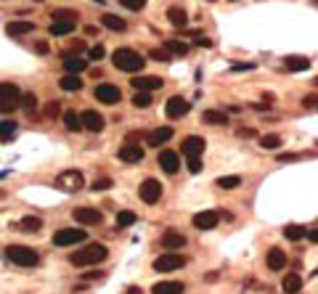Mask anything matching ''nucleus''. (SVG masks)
<instances>
[{
	"label": "nucleus",
	"mask_w": 318,
	"mask_h": 294,
	"mask_svg": "<svg viewBox=\"0 0 318 294\" xmlns=\"http://www.w3.org/2000/svg\"><path fill=\"white\" fill-rule=\"evenodd\" d=\"M111 64H114L119 72H127V75H135V72H141L146 67L143 56L133 48H117L111 53Z\"/></svg>",
	"instance_id": "nucleus-1"
},
{
	"label": "nucleus",
	"mask_w": 318,
	"mask_h": 294,
	"mask_svg": "<svg viewBox=\"0 0 318 294\" xmlns=\"http://www.w3.org/2000/svg\"><path fill=\"white\" fill-rule=\"evenodd\" d=\"M6 257H8V262L19 265V268H35L40 262V252L32 249V246H24V244H8Z\"/></svg>",
	"instance_id": "nucleus-2"
},
{
	"label": "nucleus",
	"mask_w": 318,
	"mask_h": 294,
	"mask_svg": "<svg viewBox=\"0 0 318 294\" xmlns=\"http://www.w3.org/2000/svg\"><path fill=\"white\" fill-rule=\"evenodd\" d=\"M106 257H109V249H106L104 244H88L85 249L69 254V262L77 265V268H85V265H98V262H104Z\"/></svg>",
	"instance_id": "nucleus-3"
},
{
	"label": "nucleus",
	"mask_w": 318,
	"mask_h": 294,
	"mask_svg": "<svg viewBox=\"0 0 318 294\" xmlns=\"http://www.w3.org/2000/svg\"><path fill=\"white\" fill-rule=\"evenodd\" d=\"M22 104V90L14 82H0V114H11Z\"/></svg>",
	"instance_id": "nucleus-4"
},
{
	"label": "nucleus",
	"mask_w": 318,
	"mask_h": 294,
	"mask_svg": "<svg viewBox=\"0 0 318 294\" xmlns=\"http://www.w3.org/2000/svg\"><path fill=\"white\" fill-rule=\"evenodd\" d=\"M53 186L59 191H67V194H74V191H80L85 186V178H82L80 170H61L59 175L53 178Z\"/></svg>",
	"instance_id": "nucleus-5"
},
{
	"label": "nucleus",
	"mask_w": 318,
	"mask_h": 294,
	"mask_svg": "<svg viewBox=\"0 0 318 294\" xmlns=\"http://www.w3.org/2000/svg\"><path fill=\"white\" fill-rule=\"evenodd\" d=\"M88 238L85 228H61V231L53 233V246H74L82 244Z\"/></svg>",
	"instance_id": "nucleus-6"
},
{
	"label": "nucleus",
	"mask_w": 318,
	"mask_h": 294,
	"mask_svg": "<svg viewBox=\"0 0 318 294\" xmlns=\"http://www.w3.org/2000/svg\"><path fill=\"white\" fill-rule=\"evenodd\" d=\"M162 183H159L156 178H146L141 186H138V196H141L143 204H156L159 199H162Z\"/></svg>",
	"instance_id": "nucleus-7"
},
{
	"label": "nucleus",
	"mask_w": 318,
	"mask_h": 294,
	"mask_svg": "<svg viewBox=\"0 0 318 294\" xmlns=\"http://www.w3.org/2000/svg\"><path fill=\"white\" fill-rule=\"evenodd\" d=\"M186 265V257L178 254V252H167V254H159L154 260V270L156 273H170V270H178Z\"/></svg>",
	"instance_id": "nucleus-8"
},
{
	"label": "nucleus",
	"mask_w": 318,
	"mask_h": 294,
	"mask_svg": "<svg viewBox=\"0 0 318 294\" xmlns=\"http://www.w3.org/2000/svg\"><path fill=\"white\" fill-rule=\"evenodd\" d=\"M93 96H96V101H101V104H119V98H122L119 88L111 85V82H101V85H96Z\"/></svg>",
	"instance_id": "nucleus-9"
},
{
	"label": "nucleus",
	"mask_w": 318,
	"mask_h": 294,
	"mask_svg": "<svg viewBox=\"0 0 318 294\" xmlns=\"http://www.w3.org/2000/svg\"><path fill=\"white\" fill-rule=\"evenodd\" d=\"M191 223H194V228H199V231H212V228L220 223V212L218 209H204V212L194 215Z\"/></svg>",
	"instance_id": "nucleus-10"
},
{
	"label": "nucleus",
	"mask_w": 318,
	"mask_h": 294,
	"mask_svg": "<svg viewBox=\"0 0 318 294\" xmlns=\"http://www.w3.org/2000/svg\"><path fill=\"white\" fill-rule=\"evenodd\" d=\"M80 122H82V130H90V133H101L106 125V119L101 117L96 109H85V112L80 114Z\"/></svg>",
	"instance_id": "nucleus-11"
},
{
	"label": "nucleus",
	"mask_w": 318,
	"mask_h": 294,
	"mask_svg": "<svg viewBox=\"0 0 318 294\" xmlns=\"http://www.w3.org/2000/svg\"><path fill=\"white\" fill-rule=\"evenodd\" d=\"M189 101L181 98V96H173V98H167V104H165V114L170 117V119H181L189 114Z\"/></svg>",
	"instance_id": "nucleus-12"
},
{
	"label": "nucleus",
	"mask_w": 318,
	"mask_h": 294,
	"mask_svg": "<svg viewBox=\"0 0 318 294\" xmlns=\"http://www.w3.org/2000/svg\"><path fill=\"white\" fill-rule=\"evenodd\" d=\"M72 217L77 220L80 225H98L101 220H104V215H101L96 207H77L72 212Z\"/></svg>",
	"instance_id": "nucleus-13"
},
{
	"label": "nucleus",
	"mask_w": 318,
	"mask_h": 294,
	"mask_svg": "<svg viewBox=\"0 0 318 294\" xmlns=\"http://www.w3.org/2000/svg\"><path fill=\"white\" fill-rule=\"evenodd\" d=\"M159 167H162L167 175H175V172L181 170V157H178V151H173V149L159 151Z\"/></svg>",
	"instance_id": "nucleus-14"
},
{
	"label": "nucleus",
	"mask_w": 318,
	"mask_h": 294,
	"mask_svg": "<svg viewBox=\"0 0 318 294\" xmlns=\"http://www.w3.org/2000/svg\"><path fill=\"white\" fill-rule=\"evenodd\" d=\"M204 146H207V141H204L202 135H189V138H183L181 151L186 154V157H202Z\"/></svg>",
	"instance_id": "nucleus-15"
},
{
	"label": "nucleus",
	"mask_w": 318,
	"mask_h": 294,
	"mask_svg": "<svg viewBox=\"0 0 318 294\" xmlns=\"http://www.w3.org/2000/svg\"><path fill=\"white\" fill-rule=\"evenodd\" d=\"M130 85H133L135 90H146V93H151V90L165 88V80L162 77H151V75H138V77H133Z\"/></svg>",
	"instance_id": "nucleus-16"
},
{
	"label": "nucleus",
	"mask_w": 318,
	"mask_h": 294,
	"mask_svg": "<svg viewBox=\"0 0 318 294\" xmlns=\"http://www.w3.org/2000/svg\"><path fill=\"white\" fill-rule=\"evenodd\" d=\"M159 244H162L167 252H175V249H183V246H186V236H183L181 231H173V228H170V231L162 233Z\"/></svg>",
	"instance_id": "nucleus-17"
},
{
	"label": "nucleus",
	"mask_w": 318,
	"mask_h": 294,
	"mask_svg": "<svg viewBox=\"0 0 318 294\" xmlns=\"http://www.w3.org/2000/svg\"><path fill=\"white\" fill-rule=\"evenodd\" d=\"M143 154H146V151H143L138 143H125L122 149L117 151V157L122 159V162H127V164H138V162L143 159Z\"/></svg>",
	"instance_id": "nucleus-18"
},
{
	"label": "nucleus",
	"mask_w": 318,
	"mask_h": 294,
	"mask_svg": "<svg viewBox=\"0 0 318 294\" xmlns=\"http://www.w3.org/2000/svg\"><path fill=\"white\" fill-rule=\"evenodd\" d=\"M265 265L270 270H284L286 268V252L278 249V246H270L268 254H265Z\"/></svg>",
	"instance_id": "nucleus-19"
},
{
	"label": "nucleus",
	"mask_w": 318,
	"mask_h": 294,
	"mask_svg": "<svg viewBox=\"0 0 318 294\" xmlns=\"http://www.w3.org/2000/svg\"><path fill=\"white\" fill-rule=\"evenodd\" d=\"M173 135H175V130H173V127L162 125V127H154V130L146 135V141H148V146H162V143H167V141H170Z\"/></svg>",
	"instance_id": "nucleus-20"
},
{
	"label": "nucleus",
	"mask_w": 318,
	"mask_h": 294,
	"mask_svg": "<svg viewBox=\"0 0 318 294\" xmlns=\"http://www.w3.org/2000/svg\"><path fill=\"white\" fill-rule=\"evenodd\" d=\"M284 69L286 72H307L313 67V61L307 59V56H284Z\"/></svg>",
	"instance_id": "nucleus-21"
},
{
	"label": "nucleus",
	"mask_w": 318,
	"mask_h": 294,
	"mask_svg": "<svg viewBox=\"0 0 318 294\" xmlns=\"http://www.w3.org/2000/svg\"><path fill=\"white\" fill-rule=\"evenodd\" d=\"M186 286L181 281H159L151 286V294H183Z\"/></svg>",
	"instance_id": "nucleus-22"
},
{
	"label": "nucleus",
	"mask_w": 318,
	"mask_h": 294,
	"mask_svg": "<svg viewBox=\"0 0 318 294\" xmlns=\"http://www.w3.org/2000/svg\"><path fill=\"white\" fill-rule=\"evenodd\" d=\"M101 24H104L106 30H111V32H125L127 30V22L119 19V16H114V14H104L101 16Z\"/></svg>",
	"instance_id": "nucleus-23"
},
{
	"label": "nucleus",
	"mask_w": 318,
	"mask_h": 294,
	"mask_svg": "<svg viewBox=\"0 0 318 294\" xmlns=\"http://www.w3.org/2000/svg\"><path fill=\"white\" fill-rule=\"evenodd\" d=\"M281 289H284V294H297V291L302 289V275H297V273H289V275H284Z\"/></svg>",
	"instance_id": "nucleus-24"
},
{
	"label": "nucleus",
	"mask_w": 318,
	"mask_h": 294,
	"mask_svg": "<svg viewBox=\"0 0 318 294\" xmlns=\"http://www.w3.org/2000/svg\"><path fill=\"white\" fill-rule=\"evenodd\" d=\"M167 19H170L173 27H181V30H183V27L189 24V14H186L181 6H173L170 11H167Z\"/></svg>",
	"instance_id": "nucleus-25"
},
{
	"label": "nucleus",
	"mask_w": 318,
	"mask_h": 294,
	"mask_svg": "<svg viewBox=\"0 0 318 294\" xmlns=\"http://www.w3.org/2000/svg\"><path fill=\"white\" fill-rule=\"evenodd\" d=\"M202 119H204L207 125H220V127L228 125V114L220 112V109H207V112L202 114Z\"/></svg>",
	"instance_id": "nucleus-26"
},
{
	"label": "nucleus",
	"mask_w": 318,
	"mask_h": 294,
	"mask_svg": "<svg viewBox=\"0 0 318 294\" xmlns=\"http://www.w3.org/2000/svg\"><path fill=\"white\" fill-rule=\"evenodd\" d=\"M35 30V22H8L6 24V32L14 35V38H19V35H27Z\"/></svg>",
	"instance_id": "nucleus-27"
},
{
	"label": "nucleus",
	"mask_w": 318,
	"mask_h": 294,
	"mask_svg": "<svg viewBox=\"0 0 318 294\" xmlns=\"http://www.w3.org/2000/svg\"><path fill=\"white\" fill-rule=\"evenodd\" d=\"M19 228H22L24 233H35V231H40L43 228V217H37V215H27L19 220Z\"/></svg>",
	"instance_id": "nucleus-28"
},
{
	"label": "nucleus",
	"mask_w": 318,
	"mask_h": 294,
	"mask_svg": "<svg viewBox=\"0 0 318 294\" xmlns=\"http://www.w3.org/2000/svg\"><path fill=\"white\" fill-rule=\"evenodd\" d=\"M74 27H77V22H53L48 27V32L53 35V38H64V35L74 32Z\"/></svg>",
	"instance_id": "nucleus-29"
},
{
	"label": "nucleus",
	"mask_w": 318,
	"mask_h": 294,
	"mask_svg": "<svg viewBox=\"0 0 318 294\" xmlns=\"http://www.w3.org/2000/svg\"><path fill=\"white\" fill-rule=\"evenodd\" d=\"M85 67H88V64L82 61L80 56H67V59H64V69H67V75H80Z\"/></svg>",
	"instance_id": "nucleus-30"
},
{
	"label": "nucleus",
	"mask_w": 318,
	"mask_h": 294,
	"mask_svg": "<svg viewBox=\"0 0 318 294\" xmlns=\"http://www.w3.org/2000/svg\"><path fill=\"white\" fill-rule=\"evenodd\" d=\"M59 85H61L64 90H69V93H77V90H82V80H80L77 75H64Z\"/></svg>",
	"instance_id": "nucleus-31"
},
{
	"label": "nucleus",
	"mask_w": 318,
	"mask_h": 294,
	"mask_svg": "<svg viewBox=\"0 0 318 294\" xmlns=\"http://www.w3.org/2000/svg\"><path fill=\"white\" fill-rule=\"evenodd\" d=\"M165 51L170 53V56H186V53H189V45H186L183 40H167Z\"/></svg>",
	"instance_id": "nucleus-32"
},
{
	"label": "nucleus",
	"mask_w": 318,
	"mask_h": 294,
	"mask_svg": "<svg viewBox=\"0 0 318 294\" xmlns=\"http://www.w3.org/2000/svg\"><path fill=\"white\" fill-rule=\"evenodd\" d=\"M64 125H67V130H69V133H80V130H82L80 114H74L72 109H69V112H64Z\"/></svg>",
	"instance_id": "nucleus-33"
},
{
	"label": "nucleus",
	"mask_w": 318,
	"mask_h": 294,
	"mask_svg": "<svg viewBox=\"0 0 318 294\" xmlns=\"http://www.w3.org/2000/svg\"><path fill=\"white\" fill-rule=\"evenodd\" d=\"M305 233L307 231L302 225H284V238H286V241H300Z\"/></svg>",
	"instance_id": "nucleus-34"
},
{
	"label": "nucleus",
	"mask_w": 318,
	"mask_h": 294,
	"mask_svg": "<svg viewBox=\"0 0 318 294\" xmlns=\"http://www.w3.org/2000/svg\"><path fill=\"white\" fill-rule=\"evenodd\" d=\"M215 186H218V188H239L241 186V178L239 175H223V178H218V180H215Z\"/></svg>",
	"instance_id": "nucleus-35"
},
{
	"label": "nucleus",
	"mask_w": 318,
	"mask_h": 294,
	"mask_svg": "<svg viewBox=\"0 0 318 294\" xmlns=\"http://www.w3.org/2000/svg\"><path fill=\"white\" fill-rule=\"evenodd\" d=\"M260 149H268V151L281 149V135H263L260 138Z\"/></svg>",
	"instance_id": "nucleus-36"
},
{
	"label": "nucleus",
	"mask_w": 318,
	"mask_h": 294,
	"mask_svg": "<svg viewBox=\"0 0 318 294\" xmlns=\"http://www.w3.org/2000/svg\"><path fill=\"white\" fill-rule=\"evenodd\" d=\"M138 220L135 212H130V209H122V212H117V228H127V225H133Z\"/></svg>",
	"instance_id": "nucleus-37"
},
{
	"label": "nucleus",
	"mask_w": 318,
	"mask_h": 294,
	"mask_svg": "<svg viewBox=\"0 0 318 294\" xmlns=\"http://www.w3.org/2000/svg\"><path fill=\"white\" fill-rule=\"evenodd\" d=\"M19 106H22L27 114H35L37 112V96L35 93H24L22 96V104H19Z\"/></svg>",
	"instance_id": "nucleus-38"
},
{
	"label": "nucleus",
	"mask_w": 318,
	"mask_h": 294,
	"mask_svg": "<svg viewBox=\"0 0 318 294\" xmlns=\"http://www.w3.org/2000/svg\"><path fill=\"white\" fill-rule=\"evenodd\" d=\"M133 106H135V109H146V106H151V93H146V90H135V96H133Z\"/></svg>",
	"instance_id": "nucleus-39"
},
{
	"label": "nucleus",
	"mask_w": 318,
	"mask_h": 294,
	"mask_svg": "<svg viewBox=\"0 0 318 294\" xmlns=\"http://www.w3.org/2000/svg\"><path fill=\"white\" fill-rule=\"evenodd\" d=\"M53 22H77V11H69V8H59L51 16Z\"/></svg>",
	"instance_id": "nucleus-40"
},
{
	"label": "nucleus",
	"mask_w": 318,
	"mask_h": 294,
	"mask_svg": "<svg viewBox=\"0 0 318 294\" xmlns=\"http://www.w3.org/2000/svg\"><path fill=\"white\" fill-rule=\"evenodd\" d=\"M16 133V122L14 119H3V122H0V138H11Z\"/></svg>",
	"instance_id": "nucleus-41"
},
{
	"label": "nucleus",
	"mask_w": 318,
	"mask_h": 294,
	"mask_svg": "<svg viewBox=\"0 0 318 294\" xmlns=\"http://www.w3.org/2000/svg\"><path fill=\"white\" fill-rule=\"evenodd\" d=\"M43 114L45 117H59L61 114V104H59V101H48V104H45V109H43Z\"/></svg>",
	"instance_id": "nucleus-42"
},
{
	"label": "nucleus",
	"mask_w": 318,
	"mask_h": 294,
	"mask_svg": "<svg viewBox=\"0 0 318 294\" xmlns=\"http://www.w3.org/2000/svg\"><path fill=\"white\" fill-rule=\"evenodd\" d=\"M119 6H125L127 11H141L146 8V0H119Z\"/></svg>",
	"instance_id": "nucleus-43"
},
{
	"label": "nucleus",
	"mask_w": 318,
	"mask_h": 294,
	"mask_svg": "<svg viewBox=\"0 0 318 294\" xmlns=\"http://www.w3.org/2000/svg\"><path fill=\"white\" fill-rule=\"evenodd\" d=\"M90 188L93 191H106V188H111V178H96Z\"/></svg>",
	"instance_id": "nucleus-44"
},
{
	"label": "nucleus",
	"mask_w": 318,
	"mask_h": 294,
	"mask_svg": "<svg viewBox=\"0 0 318 294\" xmlns=\"http://www.w3.org/2000/svg\"><path fill=\"white\" fill-rule=\"evenodd\" d=\"M148 56H151L154 61H170V59H173V56H170V53H167L165 48H154L151 53H148Z\"/></svg>",
	"instance_id": "nucleus-45"
},
{
	"label": "nucleus",
	"mask_w": 318,
	"mask_h": 294,
	"mask_svg": "<svg viewBox=\"0 0 318 294\" xmlns=\"http://www.w3.org/2000/svg\"><path fill=\"white\" fill-rule=\"evenodd\" d=\"M104 53H106V51H104V45H93V48L88 51V56H90L93 61H101V59H104Z\"/></svg>",
	"instance_id": "nucleus-46"
},
{
	"label": "nucleus",
	"mask_w": 318,
	"mask_h": 294,
	"mask_svg": "<svg viewBox=\"0 0 318 294\" xmlns=\"http://www.w3.org/2000/svg\"><path fill=\"white\" fill-rule=\"evenodd\" d=\"M189 172H202V157H189Z\"/></svg>",
	"instance_id": "nucleus-47"
},
{
	"label": "nucleus",
	"mask_w": 318,
	"mask_h": 294,
	"mask_svg": "<svg viewBox=\"0 0 318 294\" xmlns=\"http://www.w3.org/2000/svg\"><path fill=\"white\" fill-rule=\"evenodd\" d=\"M302 106H307V109H315V106H318V93H307V96L302 98Z\"/></svg>",
	"instance_id": "nucleus-48"
},
{
	"label": "nucleus",
	"mask_w": 318,
	"mask_h": 294,
	"mask_svg": "<svg viewBox=\"0 0 318 294\" xmlns=\"http://www.w3.org/2000/svg\"><path fill=\"white\" fill-rule=\"evenodd\" d=\"M241 69H244V72L247 69H255V64H241V61H233L231 64V72H241Z\"/></svg>",
	"instance_id": "nucleus-49"
},
{
	"label": "nucleus",
	"mask_w": 318,
	"mask_h": 294,
	"mask_svg": "<svg viewBox=\"0 0 318 294\" xmlns=\"http://www.w3.org/2000/svg\"><path fill=\"white\" fill-rule=\"evenodd\" d=\"M104 270H90V273H85V281H96V278H104Z\"/></svg>",
	"instance_id": "nucleus-50"
},
{
	"label": "nucleus",
	"mask_w": 318,
	"mask_h": 294,
	"mask_svg": "<svg viewBox=\"0 0 318 294\" xmlns=\"http://www.w3.org/2000/svg\"><path fill=\"white\" fill-rule=\"evenodd\" d=\"M35 51L40 53V56H45V53H48V43H43V40H40V43L35 45Z\"/></svg>",
	"instance_id": "nucleus-51"
},
{
	"label": "nucleus",
	"mask_w": 318,
	"mask_h": 294,
	"mask_svg": "<svg viewBox=\"0 0 318 294\" xmlns=\"http://www.w3.org/2000/svg\"><path fill=\"white\" fill-rule=\"evenodd\" d=\"M305 236H307V241H313V244H318V228H313V231H307Z\"/></svg>",
	"instance_id": "nucleus-52"
},
{
	"label": "nucleus",
	"mask_w": 318,
	"mask_h": 294,
	"mask_svg": "<svg viewBox=\"0 0 318 294\" xmlns=\"http://www.w3.org/2000/svg\"><path fill=\"white\" fill-rule=\"evenodd\" d=\"M276 159H278V162H292V159H297V154H278Z\"/></svg>",
	"instance_id": "nucleus-53"
},
{
	"label": "nucleus",
	"mask_w": 318,
	"mask_h": 294,
	"mask_svg": "<svg viewBox=\"0 0 318 294\" xmlns=\"http://www.w3.org/2000/svg\"><path fill=\"white\" fill-rule=\"evenodd\" d=\"M196 45H199V48H212V43L207 38H199V40H196Z\"/></svg>",
	"instance_id": "nucleus-54"
},
{
	"label": "nucleus",
	"mask_w": 318,
	"mask_h": 294,
	"mask_svg": "<svg viewBox=\"0 0 318 294\" xmlns=\"http://www.w3.org/2000/svg\"><path fill=\"white\" fill-rule=\"evenodd\" d=\"M125 294H143V289H141V286H127Z\"/></svg>",
	"instance_id": "nucleus-55"
},
{
	"label": "nucleus",
	"mask_w": 318,
	"mask_h": 294,
	"mask_svg": "<svg viewBox=\"0 0 318 294\" xmlns=\"http://www.w3.org/2000/svg\"><path fill=\"white\" fill-rule=\"evenodd\" d=\"M239 135L241 138H252V135H255V130H239Z\"/></svg>",
	"instance_id": "nucleus-56"
},
{
	"label": "nucleus",
	"mask_w": 318,
	"mask_h": 294,
	"mask_svg": "<svg viewBox=\"0 0 318 294\" xmlns=\"http://www.w3.org/2000/svg\"><path fill=\"white\" fill-rule=\"evenodd\" d=\"M313 85H315V88H318V77H315V80H313Z\"/></svg>",
	"instance_id": "nucleus-57"
},
{
	"label": "nucleus",
	"mask_w": 318,
	"mask_h": 294,
	"mask_svg": "<svg viewBox=\"0 0 318 294\" xmlns=\"http://www.w3.org/2000/svg\"><path fill=\"white\" fill-rule=\"evenodd\" d=\"M313 3H315V6H318V0H313Z\"/></svg>",
	"instance_id": "nucleus-58"
},
{
	"label": "nucleus",
	"mask_w": 318,
	"mask_h": 294,
	"mask_svg": "<svg viewBox=\"0 0 318 294\" xmlns=\"http://www.w3.org/2000/svg\"><path fill=\"white\" fill-rule=\"evenodd\" d=\"M210 3H215V0H210Z\"/></svg>",
	"instance_id": "nucleus-59"
}]
</instances>
